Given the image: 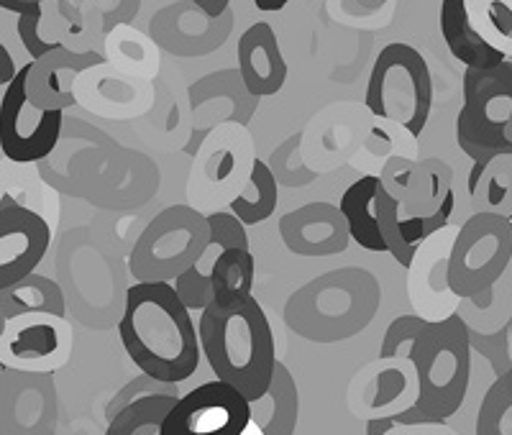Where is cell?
<instances>
[{"label":"cell","mask_w":512,"mask_h":435,"mask_svg":"<svg viewBox=\"0 0 512 435\" xmlns=\"http://www.w3.org/2000/svg\"><path fill=\"white\" fill-rule=\"evenodd\" d=\"M118 336L136 369L182 384L198 372L200 336L172 282H136L126 290Z\"/></svg>","instance_id":"1"},{"label":"cell","mask_w":512,"mask_h":435,"mask_svg":"<svg viewBox=\"0 0 512 435\" xmlns=\"http://www.w3.org/2000/svg\"><path fill=\"white\" fill-rule=\"evenodd\" d=\"M198 336L216 379L239 389L246 400L264 395L277 366V348L267 313L254 295L210 302L200 313Z\"/></svg>","instance_id":"2"},{"label":"cell","mask_w":512,"mask_h":435,"mask_svg":"<svg viewBox=\"0 0 512 435\" xmlns=\"http://www.w3.org/2000/svg\"><path fill=\"white\" fill-rule=\"evenodd\" d=\"M418 400L395 415V425H436L461 410L472 384V333L459 313L441 320L423 318L408 346Z\"/></svg>","instance_id":"3"},{"label":"cell","mask_w":512,"mask_h":435,"mask_svg":"<svg viewBox=\"0 0 512 435\" xmlns=\"http://www.w3.org/2000/svg\"><path fill=\"white\" fill-rule=\"evenodd\" d=\"M382 305V287L361 267L333 269L313 279L285 305L292 333L313 343H338L361 333Z\"/></svg>","instance_id":"4"},{"label":"cell","mask_w":512,"mask_h":435,"mask_svg":"<svg viewBox=\"0 0 512 435\" xmlns=\"http://www.w3.org/2000/svg\"><path fill=\"white\" fill-rule=\"evenodd\" d=\"M364 103L374 118L413 139L423 134L433 108V77L423 54L402 41L387 44L374 59Z\"/></svg>","instance_id":"5"},{"label":"cell","mask_w":512,"mask_h":435,"mask_svg":"<svg viewBox=\"0 0 512 435\" xmlns=\"http://www.w3.org/2000/svg\"><path fill=\"white\" fill-rule=\"evenodd\" d=\"M208 215L190 205H169L141 231L128 269L136 282H175L208 249Z\"/></svg>","instance_id":"6"},{"label":"cell","mask_w":512,"mask_h":435,"mask_svg":"<svg viewBox=\"0 0 512 435\" xmlns=\"http://www.w3.org/2000/svg\"><path fill=\"white\" fill-rule=\"evenodd\" d=\"M512 261V221L497 213H472L448 251V290L477 300L505 277Z\"/></svg>","instance_id":"7"},{"label":"cell","mask_w":512,"mask_h":435,"mask_svg":"<svg viewBox=\"0 0 512 435\" xmlns=\"http://www.w3.org/2000/svg\"><path fill=\"white\" fill-rule=\"evenodd\" d=\"M512 116V62L464 72V103L456 118V141L472 162L512 154L505 128Z\"/></svg>","instance_id":"8"},{"label":"cell","mask_w":512,"mask_h":435,"mask_svg":"<svg viewBox=\"0 0 512 435\" xmlns=\"http://www.w3.org/2000/svg\"><path fill=\"white\" fill-rule=\"evenodd\" d=\"M26 72L29 64L18 70L11 85L3 87L0 98V151L16 164H36L52 157L64 126V111H44L31 103Z\"/></svg>","instance_id":"9"},{"label":"cell","mask_w":512,"mask_h":435,"mask_svg":"<svg viewBox=\"0 0 512 435\" xmlns=\"http://www.w3.org/2000/svg\"><path fill=\"white\" fill-rule=\"evenodd\" d=\"M75 333L67 315L31 313L6 320L0 333V366L16 372L54 374L72 359Z\"/></svg>","instance_id":"10"},{"label":"cell","mask_w":512,"mask_h":435,"mask_svg":"<svg viewBox=\"0 0 512 435\" xmlns=\"http://www.w3.org/2000/svg\"><path fill=\"white\" fill-rule=\"evenodd\" d=\"M249 423V400L231 384L213 379L180 395L164 418L162 435H241Z\"/></svg>","instance_id":"11"},{"label":"cell","mask_w":512,"mask_h":435,"mask_svg":"<svg viewBox=\"0 0 512 435\" xmlns=\"http://www.w3.org/2000/svg\"><path fill=\"white\" fill-rule=\"evenodd\" d=\"M59 400L54 374L3 369L0 435H57Z\"/></svg>","instance_id":"12"},{"label":"cell","mask_w":512,"mask_h":435,"mask_svg":"<svg viewBox=\"0 0 512 435\" xmlns=\"http://www.w3.org/2000/svg\"><path fill=\"white\" fill-rule=\"evenodd\" d=\"M382 187L400 203V213L408 218H431L446 208H456L454 172L441 159H390L384 164Z\"/></svg>","instance_id":"13"},{"label":"cell","mask_w":512,"mask_h":435,"mask_svg":"<svg viewBox=\"0 0 512 435\" xmlns=\"http://www.w3.org/2000/svg\"><path fill=\"white\" fill-rule=\"evenodd\" d=\"M52 244L44 215L24 205H0V290L36 272Z\"/></svg>","instance_id":"14"},{"label":"cell","mask_w":512,"mask_h":435,"mask_svg":"<svg viewBox=\"0 0 512 435\" xmlns=\"http://www.w3.org/2000/svg\"><path fill=\"white\" fill-rule=\"evenodd\" d=\"M105 59L98 52H75L59 47L39 59H31L26 72V95L36 108L67 111L77 105V77L90 67H100Z\"/></svg>","instance_id":"15"},{"label":"cell","mask_w":512,"mask_h":435,"mask_svg":"<svg viewBox=\"0 0 512 435\" xmlns=\"http://www.w3.org/2000/svg\"><path fill=\"white\" fill-rule=\"evenodd\" d=\"M280 236L300 256L341 254L351 241L344 215L331 203H310L287 213L280 221Z\"/></svg>","instance_id":"16"},{"label":"cell","mask_w":512,"mask_h":435,"mask_svg":"<svg viewBox=\"0 0 512 435\" xmlns=\"http://www.w3.org/2000/svg\"><path fill=\"white\" fill-rule=\"evenodd\" d=\"M239 75L254 98L277 95L287 82V62L282 57L280 39L267 21L249 26L239 36Z\"/></svg>","instance_id":"17"},{"label":"cell","mask_w":512,"mask_h":435,"mask_svg":"<svg viewBox=\"0 0 512 435\" xmlns=\"http://www.w3.org/2000/svg\"><path fill=\"white\" fill-rule=\"evenodd\" d=\"M369 382L367 387H354V392H359V397H364V412H369V418H395L400 412H405L408 407H402V400H408L410 405H415L418 400V379H415L413 361L400 356V359H384L379 356V361H374L372 366H367Z\"/></svg>","instance_id":"18"},{"label":"cell","mask_w":512,"mask_h":435,"mask_svg":"<svg viewBox=\"0 0 512 435\" xmlns=\"http://www.w3.org/2000/svg\"><path fill=\"white\" fill-rule=\"evenodd\" d=\"M251 423L264 435H295L300 420V392L297 382L282 361H277L272 382L264 395L249 400Z\"/></svg>","instance_id":"19"},{"label":"cell","mask_w":512,"mask_h":435,"mask_svg":"<svg viewBox=\"0 0 512 435\" xmlns=\"http://www.w3.org/2000/svg\"><path fill=\"white\" fill-rule=\"evenodd\" d=\"M441 36L448 52L454 54L466 70H489L505 62V57L474 31L472 21L466 16L464 0H441Z\"/></svg>","instance_id":"20"},{"label":"cell","mask_w":512,"mask_h":435,"mask_svg":"<svg viewBox=\"0 0 512 435\" xmlns=\"http://www.w3.org/2000/svg\"><path fill=\"white\" fill-rule=\"evenodd\" d=\"M466 190L474 213H497L512 221V154L472 162Z\"/></svg>","instance_id":"21"},{"label":"cell","mask_w":512,"mask_h":435,"mask_svg":"<svg viewBox=\"0 0 512 435\" xmlns=\"http://www.w3.org/2000/svg\"><path fill=\"white\" fill-rule=\"evenodd\" d=\"M379 185L382 182L377 174H364L344 192V198L338 203V210L349 226L351 241H356L364 251H387L377 221Z\"/></svg>","instance_id":"22"},{"label":"cell","mask_w":512,"mask_h":435,"mask_svg":"<svg viewBox=\"0 0 512 435\" xmlns=\"http://www.w3.org/2000/svg\"><path fill=\"white\" fill-rule=\"evenodd\" d=\"M0 308H3L6 318L31 313L67 315V295H64L62 285H57L52 277L34 272L16 285L0 290Z\"/></svg>","instance_id":"23"},{"label":"cell","mask_w":512,"mask_h":435,"mask_svg":"<svg viewBox=\"0 0 512 435\" xmlns=\"http://www.w3.org/2000/svg\"><path fill=\"white\" fill-rule=\"evenodd\" d=\"M277 203H280L277 177L267 167V162L254 159L244 190L228 203V210L233 215H239L246 226H256V223H264L267 218H272L274 210H277Z\"/></svg>","instance_id":"24"},{"label":"cell","mask_w":512,"mask_h":435,"mask_svg":"<svg viewBox=\"0 0 512 435\" xmlns=\"http://www.w3.org/2000/svg\"><path fill=\"white\" fill-rule=\"evenodd\" d=\"M177 400L180 395L141 397L108 420L105 435H162L164 418Z\"/></svg>","instance_id":"25"},{"label":"cell","mask_w":512,"mask_h":435,"mask_svg":"<svg viewBox=\"0 0 512 435\" xmlns=\"http://www.w3.org/2000/svg\"><path fill=\"white\" fill-rule=\"evenodd\" d=\"M464 3L474 31L502 57L512 59V0H464Z\"/></svg>","instance_id":"26"},{"label":"cell","mask_w":512,"mask_h":435,"mask_svg":"<svg viewBox=\"0 0 512 435\" xmlns=\"http://www.w3.org/2000/svg\"><path fill=\"white\" fill-rule=\"evenodd\" d=\"M254 274H256V259L251 249H233L221 251L216 259V269H213V292H216L218 302L244 300L254 290Z\"/></svg>","instance_id":"27"},{"label":"cell","mask_w":512,"mask_h":435,"mask_svg":"<svg viewBox=\"0 0 512 435\" xmlns=\"http://www.w3.org/2000/svg\"><path fill=\"white\" fill-rule=\"evenodd\" d=\"M477 435H512V387L502 374L484 392L477 412Z\"/></svg>","instance_id":"28"},{"label":"cell","mask_w":512,"mask_h":435,"mask_svg":"<svg viewBox=\"0 0 512 435\" xmlns=\"http://www.w3.org/2000/svg\"><path fill=\"white\" fill-rule=\"evenodd\" d=\"M149 395H180V384L162 382V379H154L149 377V374L141 372L139 377H134L128 384H123L116 395H113V400L105 407V420H111L113 415H118L126 405Z\"/></svg>","instance_id":"29"},{"label":"cell","mask_w":512,"mask_h":435,"mask_svg":"<svg viewBox=\"0 0 512 435\" xmlns=\"http://www.w3.org/2000/svg\"><path fill=\"white\" fill-rule=\"evenodd\" d=\"M41 18H44V3L18 16V39H21L26 52L31 54V59H39L44 54L54 52V49L64 47L59 41H49L41 36Z\"/></svg>","instance_id":"30"},{"label":"cell","mask_w":512,"mask_h":435,"mask_svg":"<svg viewBox=\"0 0 512 435\" xmlns=\"http://www.w3.org/2000/svg\"><path fill=\"white\" fill-rule=\"evenodd\" d=\"M18 70L21 67H16V59H13V54L8 52L6 44H0V85L8 87L13 80H16Z\"/></svg>","instance_id":"31"},{"label":"cell","mask_w":512,"mask_h":435,"mask_svg":"<svg viewBox=\"0 0 512 435\" xmlns=\"http://www.w3.org/2000/svg\"><path fill=\"white\" fill-rule=\"evenodd\" d=\"M190 3L210 18H221L231 11V0H190Z\"/></svg>","instance_id":"32"},{"label":"cell","mask_w":512,"mask_h":435,"mask_svg":"<svg viewBox=\"0 0 512 435\" xmlns=\"http://www.w3.org/2000/svg\"><path fill=\"white\" fill-rule=\"evenodd\" d=\"M34 6H41V3H21V0H0V8H3V11L18 13V16H21V13H26V11H31V8H34Z\"/></svg>","instance_id":"33"},{"label":"cell","mask_w":512,"mask_h":435,"mask_svg":"<svg viewBox=\"0 0 512 435\" xmlns=\"http://www.w3.org/2000/svg\"><path fill=\"white\" fill-rule=\"evenodd\" d=\"M290 0H254V6L262 13H280Z\"/></svg>","instance_id":"34"},{"label":"cell","mask_w":512,"mask_h":435,"mask_svg":"<svg viewBox=\"0 0 512 435\" xmlns=\"http://www.w3.org/2000/svg\"><path fill=\"white\" fill-rule=\"evenodd\" d=\"M356 3H359L361 8H367V11H377V8L387 6L390 0H356Z\"/></svg>","instance_id":"35"},{"label":"cell","mask_w":512,"mask_h":435,"mask_svg":"<svg viewBox=\"0 0 512 435\" xmlns=\"http://www.w3.org/2000/svg\"><path fill=\"white\" fill-rule=\"evenodd\" d=\"M241 435H264V433H262V430H259V428H256L254 423H249V425H246V430H244V433H241Z\"/></svg>","instance_id":"36"},{"label":"cell","mask_w":512,"mask_h":435,"mask_svg":"<svg viewBox=\"0 0 512 435\" xmlns=\"http://www.w3.org/2000/svg\"><path fill=\"white\" fill-rule=\"evenodd\" d=\"M505 136H507V141L512 144V116H510V123H507V128H505Z\"/></svg>","instance_id":"37"},{"label":"cell","mask_w":512,"mask_h":435,"mask_svg":"<svg viewBox=\"0 0 512 435\" xmlns=\"http://www.w3.org/2000/svg\"><path fill=\"white\" fill-rule=\"evenodd\" d=\"M6 313H3V308H0V333H3V328H6Z\"/></svg>","instance_id":"38"},{"label":"cell","mask_w":512,"mask_h":435,"mask_svg":"<svg viewBox=\"0 0 512 435\" xmlns=\"http://www.w3.org/2000/svg\"><path fill=\"white\" fill-rule=\"evenodd\" d=\"M21 3H52V0H21Z\"/></svg>","instance_id":"39"},{"label":"cell","mask_w":512,"mask_h":435,"mask_svg":"<svg viewBox=\"0 0 512 435\" xmlns=\"http://www.w3.org/2000/svg\"><path fill=\"white\" fill-rule=\"evenodd\" d=\"M505 377L510 379V387H512V369H507V372H505Z\"/></svg>","instance_id":"40"},{"label":"cell","mask_w":512,"mask_h":435,"mask_svg":"<svg viewBox=\"0 0 512 435\" xmlns=\"http://www.w3.org/2000/svg\"><path fill=\"white\" fill-rule=\"evenodd\" d=\"M510 354H512V336H510Z\"/></svg>","instance_id":"41"},{"label":"cell","mask_w":512,"mask_h":435,"mask_svg":"<svg viewBox=\"0 0 512 435\" xmlns=\"http://www.w3.org/2000/svg\"><path fill=\"white\" fill-rule=\"evenodd\" d=\"M510 62H512V59H510Z\"/></svg>","instance_id":"42"},{"label":"cell","mask_w":512,"mask_h":435,"mask_svg":"<svg viewBox=\"0 0 512 435\" xmlns=\"http://www.w3.org/2000/svg\"><path fill=\"white\" fill-rule=\"evenodd\" d=\"M0 87H3V85H0Z\"/></svg>","instance_id":"43"}]
</instances>
